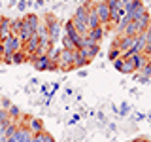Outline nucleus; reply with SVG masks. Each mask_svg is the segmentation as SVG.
<instances>
[{
  "label": "nucleus",
  "mask_w": 151,
  "mask_h": 142,
  "mask_svg": "<svg viewBox=\"0 0 151 142\" xmlns=\"http://www.w3.org/2000/svg\"><path fill=\"white\" fill-rule=\"evenodd\" d=\"M21 21H23V25H25L27 28H30L32 34H36V28H38V25H40V19H38V15L30 13V15H27L25 19H21Z\"/></svg>",
  "instance_id": "obj_4"
},
{
  "label": "nucleus",
  "mask_w": 151,
  "mask_h": 142,
  "mask_svg": "<svg viewBox=\"0 0 151 142\" xmlns=\"http://www.w3.org/2000/svg\"><path fill=\"white\" fill-rule=\"evenodd\" d=\"M45 142H55V138L49 135V133H45Z\"/></svg>",
  "instance_id": "obj_29"
},
{
  "label": "nucleus",
  "mask_w": 151,
  "mask_h": 142,
  "mask_svg": "<svg viewBox=\"0 0 151 142\" xmlns=\"http://www.w3.org/2000/svg\"><path fill=\"white\" fill-rule=\"evenodd\" d=\"M63 46H64L63 49H68V51H76V46H74V42L70 40V38H66V36L63 38Z\"/></svg>",
  "instance_id": "obj_22"
},
{
  "label": "nucleus",
  "mask_w": 151,
  "mask_h": 142,
  "mask_svg": "<svg viewBox=\"0 0 151 142\" xmlns=\"http://www.w3.org/2000/svg\"><path fill=\"white\" fill-rule=\"evenodd\" d=\"M32 142H45V131L44 133H34V135H32Z\"/></svg>",
  "instance_id": "obj_24"
},
{
  "label": "nucleus",
  "mask_w": 151,
  "mask_h": 142,
  "mask_svg": "<svg viewBox=\"0 0 151 142\" xmlns=\"http://www.w3.org/2000/svg\"><path fill=\"white\" fill-rule=\"evenodd\" d=\"M104 2L108 4V8H117L121 4V0H104Z\"/></svg>",
  "instance_id": "obj_28"
},
{
  "label": "nucleus",
  "mask_w": 151,
  "mask_h": 142,
  "mask_svg": "<svg viewBox=\"0 0 151 142\" xmlns=\"http://www.w3.org/2000/svg\"><path fill=\"white\" fill-rule=\"evenodd\" d=\"M27 8H28V2H27V0H19V4H17V9H19V12H25Z\"/></svg>",
  "instance_id": "obj_27"
},
{
  "label": "nucleus",
  "mask_w": 151,
  "mask_h": 142,
  "mask_svg": "<svg viewBox=\"0 0 151 142\" xmlns=\"http://www.w3.org/2000/svg\"><path fill=\"white\" fill-rule=\"evenodd\" d=\"M32 66H34L36 70H40V72H44V70H49L51 61L47 59V55H44V57H36V59L32 61Z\"/></svg>",
  "instance_id": "obj_5"
},
{
  "label": "nucleus",
  "mask_w": 151,
  "mask_h": 142,
  "mask_svg": "<svg viewBox=\"0 0 151 142\" xmlns=\"http://www.w3.org/2000/svg\"><path fill=\"white\" fill-rule=\"evenodd\" d=\"M140 72H142V76H145V78H151V59H147V63L140 68Z\"/></svg>",
  "instance_id": "obj_21"
},
{
  "label": "nucleus",
  "mask_w": 151,
  "mask_h": 142,
  "mask_svg": "<svg viewBox=\"0 0 151 142\" xmlns=\"http://www.w3.org/2000/svg\"><path fill=\"white\" fill-rule=\"evenodd\" d=\"M0 23H2V15H0Z\"/></svg>",
  "instance_id": "obj_35"
},
{
  "label": "nucleus",
  "mask_w": 151,
  "mask_h": 142,
  "mask_svg": "<svg viewBox=\"0 0 151 142\" xmlns=\"http://www.w3.org/2000/svg\"><path fill=\"white\" fill-rule=\"evenodd\" d=\"M149 82H151V78H149Z\"/></svg>",
  "instance_id": "obj_37"
},
{
  "label": "nucleus",
  "mask_w": 151,
  "mask_h": 142,
  "mask_svg": "<svg viewBox=\"0 0 151 142\" xmlns=\"http://www.w3.org/2000/svg\"><path fill=\"white\" fill-rule=\"evenodd\" d=\"M149 19H151V17H149V13H147V12H145V13H144V15H142L140 19H136V21H138V25H140V32H142V34H144V32L147 30Z\"/></svg>",
  "instance_id": "obj_13"
},
{
  "label": "nucleus",
  "mask_w": 151,
  "mask_h": 142,
  "mask_svg": "<svg viewBox=\"0 0 151 142\" xmlns=\"http://www.w3.org/2000/svg\"><path fill=\"white\" fill-rule=\"evenodd\" d=\"M17 129H19V123L17 121H9L8 127H6V131H4V136H8V138H9V136H13Z\"/></svg>",
  "instance_id": "obj_16"
},
{
  "label": "nucleus",
  "mask_w": 151,
  "mask_h": 142,
  "mask_svg": "<svg viewBox=\"0 0 151 142\" xmlns=\"http://www.w3.org/2000/svg\"><path fill=\"white\" fill-rule=\"evenodd\" d=\"M89 38H93L96 44H100V40H102V36H104V27H98V28H93V30H89Z\"/></svg>",
  "instance_id": "obj_12"
},
{
  "label": "nucleus",
  "mask_w": 151,
  "mask_h": 142,
  "mask_svg": "<svg viewBox=\"0 0 151 142\" xmlns=\"http://www.w3.org/2000/svg\"><path fill=\"white\" fill-rule=\"evenodd\" d=\"M149 120H151V114H149Z\"/></svg>",
  "instance_id": "obj_36"
},
{
  "label": "nucleus",
  "mask_w": 151,
  "mask_h": 142,
  "mask_svg": "<svg viewBox=\"0 0 151 142\" xmlns=\"http://www.w3.org/2000/svg\"><path fill=\"white\" fill-rule=\"evenodd\" d=\"M9 25H12V19L2 17V23H0V42H4L8 36H12V28H9Z\"/></svg>",
  "instance_id": "obj_6"
},
{
  "label": "nucleus",
  "mask_w": 151,
  "mask_h": 142,
  "mask_svg": "<svg viewBox=\"0 0 151 142\" xmlns=\"http://www.w3.org/2000/svg\"><path fill=\"white\" fill-rule=\"evenodd\" d=\"M28 129L32 131V135L34 133H44V121L38 120V117H30L28 120Z\"/></svg>",
  "instance_id": "obj_9"
},
{
  "label": "nucleus",
  "mask_w": 151,
  "mask_h": 142,
  "mask_svg": "<svg viewBox=\"0 0 151 142\" xmlns=\"http://www.w3.org/2000/svg\"><path fill=\"white\" fill-rule=\"evenodd\" d=\"M8 116H9V120H13V121H17L19 117H21V110H19V106H9L8 108Z\"/></svg>",
  "instance_id": "obj_17"
},
{
  "label": "nucleus",
  "mask_w": 151,
  "mask_h": 142,
  "mask_svg": "<svg viewBox=\"0 0 151 142\" xmlns=\"http://www.w3.org/2000/svg\"><path fill=\"white\" fill-rule=\"evenodd\" d=\"M74 53L76 51H68V49H60V57H59V68H63L64 72L74 68Z\"/></svg>",
  "instance_id": "obj_2"
},
{
  "label": "nucleus",
  "mask_w": 151,
  "mask_h": 142,
  "mask_svg": "<svg viewBox=\"0 0 151 142\" xmlns=\"http://www.w3.org/2000/svg\"><path fill=\"white\" fill-rule=\"evenodd\" d=\"M0 142H9V140H8V136H4V135H2V136H0Z\"/></svg>",
  "instance_id": "obj_32"
},
{
  "label": "nucleus",
  "mask_w": 151,
  "mask_h": 142,
  "mask_svg": "<svg viewBox=\"0 0 151 142\" xmlns=\"http://www.w3.org/2000/svg\"><path fill=\"white\" fill-rule=\"evenodd\" d=\"M140 82H142V83H147V82H149V78H145V76H142V78H140Z\"/></svg>",
  "instance_id": "obj_31"
},
{
  "label": "nucleus",
  "mask_w": 151,
  "mask_h": 142,
  "mask_svg": "<svg viewBox=\"0 0 151 142\" xmlns=\"http://www.w3.org/2000/svg\"><path fill=\"white\" fill-rule=\"evenodd\" d=\"M121 59H123V57H121ZM119 72H123V74H134L136 72V68H134V64H132L130 59H123V64H121Z\"/></svg>",
  "instance_id": "obj_11"
},
{
  "label": "nucleus",
  "mask_w": 151,
  "mask_h": 142,
  "mask_svg": "<svg viewBox=\"0 0 151 142\" xmlns=\"http://www.w3.org/2000/svg\"><path fill=\"white\" fill-rule=\"evenodd\" d=\"M94 12H96V17H98V21H100V25H108L110 23V8H108V4L106 2H98V4H94Z\"/></svg>",
  "instance_id": "obj_3"
},
{
  "label": "nucleus",
  "mask_w": 151,
  "mask_h": 142,
  "mask_svg": "<svg viewBox=\"0 0 151 142\" xmlns=\"http://www.w3.org/2000/svg\"><path fill=\"white\" fill-rule=\"evenodd\" d=\"M34 6H36V8H42V6H44V0H36Z\"/></svg>",
  "instance_id": "obj_30"
},
{
  "label": "nucleus",
  "mask_w": 151,
  "mask_h": 142,
  "mask_svg": "<svg viewBox=\"0 0 151 142\" xmlns=\"http://www.w3.org/2000/svg\"><path fill=\"white\" fill-rule=\"evenodd\" d=\"M45 27H47V34H49V42L51 44H57L60 40V23L53 13H47L45 15Z\"/></svg>",
  "instance_id": "obj_1"
},
{
  "label": "nucleus",
  "mask_w": 151,
  "mask_h": 142,
  "mask_svg": "<svg viewBox=\"0 0 151 142\" xmlns=\"http://www.w3.org/2000/svg\"><path fill=\"white\" fill-rule=\"evenodd\" d=\"M87 15H89V9H87V6H79L78 9H76V15L72 17V19H76V21H79V23H85L87 25Z\"/></svg>",
  "instance_id": "obj_10"
},
{
  "label": "nucleus",
  "mask_w": 151,
  "mask_h": 142,
  "mask_svg": "<svg viewBox=\"0 0 151 142\" xmlns=\"http://www.w3.org/2000/svg\"><path fill=\"white\" fill-rule=\"evenodd\" d=\"M134 142H149L147 138H138V140H134Z\"/></svg>",
  "instance_id": "obj_33"
},
{
  "label": "nucleus",
  "mask_w": 151,
  "mask_h": 142,
  "mask_svg": "<svg viewBox=\"0 0 151 142\" xmlns=\"http://www.w3.org/2000/svg\"><path fill=\"white\" fill-rule=\"evenodd\" d=\"M36 36H38V38H49L45 23H42V21H40V25H38V28H36Z\"/></svg>",
  "instance_id": "obj_18"
},
{
  "label": "nucleus",
  "mask_w": 151,
  "mask_h": 142,
  "mask_svg": "<svg viewBox=\"0 0 151 142\" xmlns=\"http://www.w3.org/2000/svg\"><path fill=\"white\" fill-rule=\"evenodd\" d=\"M9 106H12V101L6 99V97H0V108H2V110H8Z\"/></svg>",
  "instance_id": "obj_25"
},
{
  "label": "nucleus",
  "mask_w": 151,
  "mask_h": 142,
  "mask_svg": "<svg viewBox=\"0 0 151 142\" xmlns=\"http://www.w3.org/2000/svg\"><path fill=\"white\" fill-rule=\"evenodd\" d=\"M147 30H151V19H149V25H147Z\"/></svg>",
  "instance_id": "obj_34"
},
{
  "label": "nucleus",
  "mask_w": 151,
  "mask_h": 142,
  "mask_svg": "<svg viewBox=\"0 0 151 142\" xmlns=\"http://www.w3.org/2000/svg\"><path fill=\"white\" fill-rule=\"evenodd\" d=\"M87 51H89V57H96L98 55V51H100V44H94V46H91V47H87Z\"/></svg>",
  "instance_id": "obj_23"
},
{
  "label": "nucleus",
  "mask_w": 151,
  "mask_h": 142,
  "mask_svg": "<svg viewBox=\"0 0 151 142\" xmlns=\"http://www.w3.org/2000/svg\"><path fill=\"white\" fill-rule=\"evenodd\" d=\"M72 23H74V27H76V30H78L79 36H87L89 34V27L85 25V23H79V21H76V19H72Z\"/></svg>",
  "instance_id": "obj_15"
},
{
  "label": "nucleus",
  "mask_w": 151,
  "mask_h": 142,
  "mask_svg": "<svg viewBox=\"0 0 151 142\" xmlns=\"http://www.w3.org/2000/svg\"><path fill=\"white\" fill-rule=\"evenodd\" d=\"M12 61H13V64H23V63H27V53H25L23 49H19V51H15V53H13Z\"/></svg>",
  "instance_id": "obj_14"
},
{
  "label": "nucleus",
  "mask_w": 151,
  "mask_h": 142,
  "mask_svg": "<svg viewBox=\"0 0 151 142\" xmlns=\"http://www.w3.org/2000/svg\"><path fill=\"white\" fill-rule=\"evenodd\" d=\"M123 34H125V36H138V34H142L138 21H129V23H127V27H125V30H123Z\"/></svg>",
  "instance_id": "obj_7"
},
{
  "label": "nucleus",
  "mask_w": 151,
  "mask_h": 142,
  "mask_svg": "<svg viewBox=\"0 0 151 142\" xmlns=\"http://www.w3.org/2000/svg\"><path fill=\"white\" fill-rule=\"evenodd\" d=\"M59 57H60V49H53V47H51L49 53H47V59H49L51 63H59Z\"/></svg>",
  "instance_id": "obj_20"
},
{
  "label": "nucleus",
  "mask_w": 151,
  "mask_h": 142,
  "mask_svg": "<svg viewBox=\"0 0 151 142\" xmlns=\"http://www.w3.org/2000/svg\"><path fill=\"white\" fill-rule=\"evenodd\" d=\"M129 59L132 61V64H134V68H136V72L144 66L145 63H147V59L149 57L147 55H144V53H138V55H132V57H129Z\"/></svg>",
  "instance_id": "obj_8"
},
{
  "label": "nucleus",
  "mask_w": 151,
  "mask_h": 142,
  "mask_svg": "<svg viewBox=\"0 0 151 142\" xmlns=\"http://www.w3.org/2000/svg\"><path fill=\"white\" fill-rule=\"evenodd\" d=\"M119 55H121V51L117 49V47H111V51H110V55H108V59H110V61H115V59H119Z\"/></svg>",
  "instance_id": "obj_26"
},
{
  "label": "nucleus",
  "mask_w": 151,
  "mask_h": 142,
  "mask_svg": "<svg viewBox=\"0 0 151 142\" xmlns=\"http://www.w3.org/2000/svg\"><path fill=\"white\" fill-rule=\"evenodd\" d=\"M9 28H12V34L17 36L19 32H21V19H12V25H9Z\"/></svg>",
  "instance_id": "obj_19"
}]
</instances>
